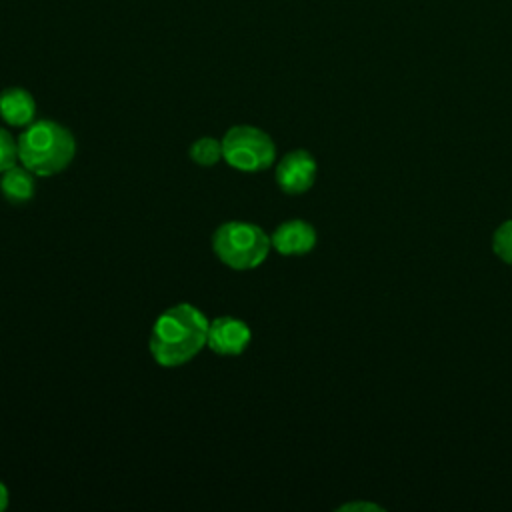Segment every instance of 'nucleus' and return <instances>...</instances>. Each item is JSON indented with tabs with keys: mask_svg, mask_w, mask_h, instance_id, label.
I'll list each match as a JSON object with an SVG mask.
<instances>
[{
	"mask_svg": "<svg viewBox=\"0 0 512 512\" xmlns=\"http://www.w3.org/2000/svg\"><path fill=\"white\" fill-rule=\"evenodd\" d=\"M208 324L206 316L188 302L164 310L150 332V352L154 360L168 368L186 364L206 344Z\"/></svg>",
	"mask_w": 512,
	"mask_h": 512,
	"instance_id": "1",
	"label": "nucleus"
},
{
	"mask_svg": "<svg viewBox=\"0 0 512 512\" xmlns=\"http://www.w3.org/2000/svg\"><path fill=\"white\" fill-rule=\"evenodd\" d=\"M74 154L76 140L72 132L54 120L32 122L18 138V160L36 176L62 172Z\"/></svg>",
	"mask_w": 512,
	"mask_h": 512,
	"instance_id": "2",
	"label": "nucleus"
},
{
	"mask_svg": "<svg viewBox=\"0 0 512 512\" xmlns=\"http://www.w3.org/2000/svg\"><path fill=\"white\" fill-rule=\"evenodd\" d=\"M270 246V236L252 222H224L212 234L214 254L234 270H250L262 264Z\"/></svg>",
	"mask_w": 512,
	"mask_h": 512,
	"instance_id": "3",
	"label": "nucleus"
},
{
	"mask_svg": "<svg viewBox=\"0 0 512 512\" xmlns=\"http://www.w3.org/2000/svg\"><path fill=\"white\" fill-rule=\"evenodd\" d=\"M222 158L244 172H258L272 166L276 148L272 138L256 126H232L222 138Z\"/></svg>",
	"mask_w": 512,
	"mask_h": 512,
	"instance_id": "4",
	"label": "nucleus"
},
{
	"mask_svg": "<svg viewBox=\"0 0 512 512\" xmlns=\"http://www.w3.org/2000/svg\"><path fill=\"white\" fill-rule=\"evenodd\" d=\"M316 178V160L306 150L288 152L276 166V184L286 194L306 192Z\"/></svg>",
	"mask_w": 512,
	"mask_h": 512,
	"instance_id": "5",
	"label": "nucleus"
},
{
	"mask_svg": "<svg viewBox=\"0 0 512 512\" xmlns=\"http://www.w3.org/2000/svg\"><path fill=\"white\" fill-rule=\"evenodd\" d=\"M250 328L240 318L218 316L208 324L206 344L222 356H238L250 342Z\"/></svg>",
	"mask_w": 512,
	"mask_h": 512,
	"instance_id": "6",
	"label": "nucleus"
},
{
	"mask_svg": "<svg viewBox=\"0 0 512 512\" xmlns=\"http://www.w3.org/2000/svg\"><path fill=\"white\" fill-rule=\"evenodd\" d=\"M270 242H272V248H276L284 256L306 254L316 244V230L306 220H300V218L286 220L274 230V234L270 236Z\"/></svg>",
	"mask_w": 512,
	"mask_h": 512,
	"instance_id": "7",
	"label": "nucleus"
},
{
	"mask_svg": "<svg viewBox=\"0 0 512 512\" xmlns=\"http://www.w3.org/2000/svg\"><path fill=\"white\" fill-rule=\"evenodd\" d=\"M36 114V102L24 88H6L0 92V116L10 126H28Z\"/></svg>",
	"mask_w": 512,
	"mask_h": 512,
	"instance_id": "8",
	"label": "nucleus"
},
{
	"mask_svg": "<svg viewBox=\"0 0 512 512\" xmlns=\"http://www.w3.org/2000/svg\"><path fill=\"white\" fill-rule=\"evenodd\" d=\"M34 172H30L24 164L10 166L8 170L2 172L0 176V192L8 202L22 204L28 202L34 196L36 182H34Z\"/></svg>",
	"mask_w": 512,
	"mask_h": 512,
	"instance_id": "9",
	"label": "nucleus"
},
{
	"mask_svg": "<svg viewBox=\"0 0 512 512\" xmlns=\"http://www.w3.org/2000/svg\"><path fill=\"white\" fill-rule=\"evenodd\" d=\"M190 158L200 166H214L222 158V140L204 136L192 142Z\"/></svg>",
	"mask_w": 512,
	"mask_h": 512,
	"instance_id": "10",
	"label": "nucleus"
},
{
	"mask_svg": "<svg viewBox=\"0 0 512 512\" xmlns=\"http://www.w3.org/2000/svg\"><path fill=\"white\" fill-rule=\"evenodd\" d=\"M492 250L494 254L506 262L512 264V220L502 222L494 234H492Z\"/></svg>",
	"mask_w": 512,
	"mask_h": 512,
	"instance_id": "11",
	"label": "nucleus"
},
{
	"mask_svg": "<svg viewBox=\"0 0 512 512\" xmlns=\"http://www.w3.org/2000/svg\"><path fill=\"white\" fill-rule=\"evenodd\" d=\"M18 160V140L6 128H0V174Z\"/></svg>",
	"mask_w": 512,
	"mask_h": 512,
	"instance_id": "12",
	"label": "nucleus"
},
{
	"mask_svg": "<svg viewBox=\"0 0 512 512\" xmlns=\"http://www.w3.org/2000/svg\"><path fill=\"white\" fill-rule=\"evenodd\" d=\"M340 510H380V506L370 504V502H350L340 506Z\"/></svg>",
	"mask_w": 512,
	"mask_h": 512,
	"instance_id": "13",
	"label": "nucleus"
},
{
	"mask_svg": "<svg viewBox=\"0 0 512 512\" xmlns=\"http://www.w3.org/2000/svg\"><path fill=\"white\" fill-rule=\"evenodd\" d=\"M8 506V488L4 486V482L0 480V512Z\"/></svg>",
	"mask_w": 512,
	"mask_h": 512,
	"instance_id": "14",
	"label": "nucleus"
}]
</instances>
